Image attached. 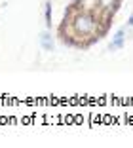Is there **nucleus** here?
<instances>
[{
  "label": "nucleus",
  "mask_w": 133,
  "mask_h": 148,
  "mask_svg": "<svg viewBox=\"0 0 133 148\" xmlns=\"http://www.w3.org/2000/svg\"><path fill=\"white\" fill-rule=\"evenodd\" d=\"M101 19L108 17L99 10H88L82 6V2H76L65 13V23L59 29H67V32H61V38L74 46H90L101 38L105 31V27H101Z\"/></svg>",
  "instance_id": "obj_1"
},
{
  "label": "nucleus",
  "mask_w": 133,
  "mask_h": 148,
  "mask_svg": "<svg viewBox=\"0 0 133 148\" xmlns=\"http://www.w3.org/2000/svg\"><path fill=\"white\" fill-rule=\"evenodd\" d=\"M124 42H125V29H120V31H116V34L112 36V42L108 46L110 51H116V49H122L124 48Z\"/></svg>",
  "instance_id": "obj_2"
},
{
  "label": "nucleus",
  "mask_w": 133,
  "mask_h": 148,
  "mask_svg": "<svg viewBox=\"0 0 133 148\" xmlns=\"http://www.w3.org/2000/svg\"><path fill=\"white\" fill-rule=\"evenodd\" d=\"M40 44H42V48L46 49V51H52V49H53L52 34H50V32H42V34H40Z\"/></svg>",
  "instance_id": "obj_3"
},
{
  "label": "nucleus",
  "mask_w": 133,
  "mask_h": 148,
  "mask_svg": "<svg viewBox=\"0 0 133 148\" xmlns=\"http://www.w3.org/2000/svg\"><path fill=\"white\" fill-rule=\"evenodd\" d=\"M44 17H46V27H48V29H52V4H50V2H46Z\"/></svg>",
  "instance_id": "obj_4"
},
{
  "label": "nucleus",
  "mask_w": 133,
  "mask_h": 148,
  "mask_svg": "<svg viewBox=\"0 0 133 148\" xmlns=\"http://www.w3.org/2000/svg\"><path fill=\"white\" fill-rule=\"evenodd\" d=\"M127 27H133V15H129V19H127Z\"/></svg>",
  "instance_id": "obj_5"
}]
</instances>
